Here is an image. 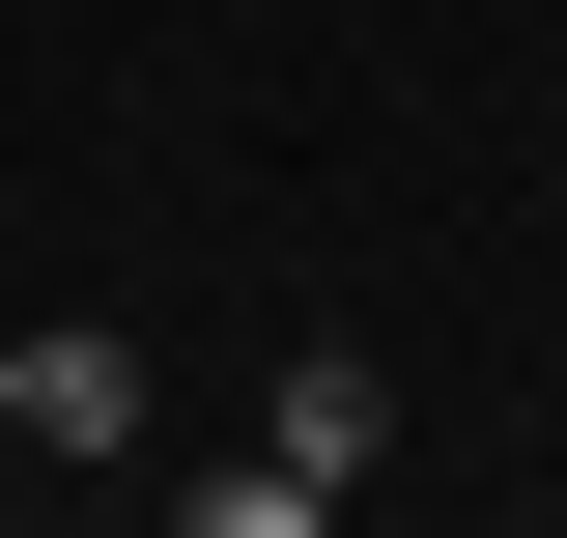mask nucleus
Masks as SVG:
<instances>
[{"label": "nucleus", "mask_w": 567, "mask_h": 538, "mask_svg": "<svg viewBox=\"0 0 567 538\" xmlns=\"http://www.w3.org/2000/svg\"><path fill=\"white\" fill-rule=\"evenodd\" d=\"M341 482H369V369H341V340H312V369H284V425H256V454H199V538H312V510H341Z\"/></svg>", "instance_id": "obj_1"}, {"label": "nucleus", "mask_w": 567, "mask_h": 538, "mask_svg": "<svg viewBox=\"0 0 567 538\" xmlns=\"http://www.w3.org/2000/svg\"><path fill=\"white\" fill-rule=\"evenodd\" d=\"M0 454H142V340L29 312V340H0Z\"/></svg>", "instance_id": "obj_2"}]
</instances>
